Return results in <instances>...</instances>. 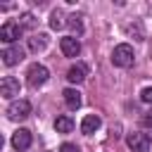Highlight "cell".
I'll list each match as a JSON object with an SVG mask.
<instances>
[{
    "mask_svg": "<svg viewBox=\"0 0 152 152\" xmlns=\"http://www.w3.org/2000/svg\"><path fill=\"white\" fill-rule=\"evenodd\" d=\"M48 78H50V71H48V66H43V64H31L28 71H26V81H28L31 88L43 86Z\"/></svg>",
    "mask_w": 152,
    "mask_h": 152,
    "instance_id": "obj_2",
    "label": "cell"
},
{
    "mask_svg": "<svg viewBox=\"0 0 152 152\" xmlns=\"http://www.w3.org/2000/svg\"><path fill=\"white\" fill-rule=\"evenodd\" d=\"M62 26H64V14H62L59 10H55V12L50 14V28L57 31V28H62Z\"/></svg>",
    "mask_w": 152,
    "mask_h": 152,
    "instance_id": "obj_15",
    "label": "cell"
},
{
    "mask_svg": "<svg viewBox=\"0 0 152 152\" xmlns=\"http://www.w3.org/2000/svg\"><path fill=\"white\" fill-rule=\"evenodd\" d=\"M83 78H86V66L83 64L69 66V71H66V81L69 83H83Z\"/></svg>",
    "mask_w": 152,
    "mask_h": 152,
    "instance_id": "obj_12",
    "label": "cell"
},
{
    "mask_svg": "<svg viewBox=\"0 0 152 152\" xmlns=\"http://www.w3.org/2000/svg\"><path fill=\"white\" fill-rule=\"evenodd\" d=\"M140 121H142V126H145V128H152V112L142 114V119H140Z\"/></svg>",
    "mask_w": 152,
    "mask_h": 152,
    "instance_id": "obj_20",
    "label": "cell"
},
{
    "mask_svg": "<svg viewBox=\"0 0 152 152\" xmlns=\"http://www.w3.org/2000/svg\"><path fill=\"white\" fill-rule=\"evenodd\" d=\"M133 59H135V55H133V48H131L128 43L116 45V48H114V52H112V64H114V66L128 69V66L133 64Z\"/></svg>",
    "mask_w": 152,
    "mask_h": 152,
    "instance_id": "obj_1",
    "label": "cell"
},
{
    "mask_svg": "<svg viewBox=\"0 0 152 152\" xmlns=\"http://www.w3.org/2000/svg\"><path fill=\"white\" fill-rule=\"evenodd\" d=\"M0 57H2V64L5 66H14V64H19L24 59V50L19 45H12V48H5Z\"/></svg>",
    "mask_w": 152,
    "mask_h": 152,
    "instance_id": "obj_8",
    "label": "cell"
},
{
    "mask_svg": "<svg viewBox=\"0 0 152 152\" xmlns=\"http://www.w3.org/2000/svg\"><path fill=\"white\" fill-rule=\"evenodd\" d=\"M19 24H21V28H24V26H28V28H31L36 21H33V17H31V14H21V21H19Z\"/></svg>",
    "mask_w": 152,
    "mask_h": 152,
    "instance_id": "obj_19",
    "label": "cell"
},
{
    "mask_svg": "<svg viewBox=\"0 0 152 152\" xmlns=\"http://www.w3.org/2000/svg\"><path fill=\"white\" fill-rule=\"evenodd\" d=\"M31 114V102L28 100H14L10 107H7V116L12 119V121H21V119H26Z\"/></svg>",
    "mask_w": 152,
    "mask_h": 152,
    "instance_id": "obj_4",
    "label": "cell"
},
{
    "mask_svg": "<svg viewBox=\"0 0 152 152\" xmlns=\"http://www.w3.org/2000/svg\"><path fill=\"white\" fill-rule=\"evenodd\" d=\"M59 50H62L64 57H78L81 43H78V38H74V36H64V38L59 40Z\"/></svg>",
    "mask_w": 152,
    "mask_h": 152,
    "instance_id": "obj_7",
    "label": "cell"
},
{
    "mask_svg": "<svg viewBox=\"0 0 152 152\" xmlns=\"http://www.w3.org/2000/svg\"><path fill=\"white\" fill-rule=\"evenodd\" d=\"M62 95H64V104H66L69 109H78V107H81V93H78L76 88H66Z\"/></svg>",
    "mask_w": 152,
    "mask_h": 152,
    "instance_id": "obj_11",
    "label": "cell"
},
{
    "mask_svg": "<svg viewBox=\"0 0 152 152\" xmlns=\"http://www.w3.org/2000/svg\"><path fill=\"white\" fill-rule=\"evenodd\" d=\"M100 126H102V119H100L97 114H86V116H83V121H81V133L93 135Z\"/></svg>",
    "mask_w": 152,
    "mask_h": 152,
    "instance_id": "obj_10",
    "label": "cell"
},
{
    "mask_svg": "<svg viewBox=\"0 0 152 152\" xmlns=\"http://www.w3.org/2000/svg\"><path fill=\"white\" fill-rule=\"evenodd\" d=\"M140 100H142L145 104H152V88H142V93H140Z\"/></svg>",
    "mask_w": 152,
    "mask_h": 152,
    "instance_id": "obj_18",
    "label": "cell"
},
{
    "mask_svg": "<svg viewBox=\"0 0 152 152\" xmlns=\"http://www.w3.org/2000/svg\"><path fill=\"white\" fill-rule=\"evenodd\" d=\"M59 152H81V147L74 145V142H62L59 145Z\"/></svg>",
    "mask_w": 152,
    "mask_h": 152,
    "instance_id": "obj_17",
    "label": "cell"
},
{
    "mask_svg": "<svg viewBox=\"0 0 152 152\" xmlns=\"http://www.w3.org/2000/svg\"><path fill=\"white\" fill-rule=\"evenodd\" d=\"M126 142H128V147L133 150V152H150V135L147 133H140V131H135V133H128L126 135Z\"/></svg>",
    "mask_w": 152,
    "mask_h": 152,
    "instance_id": "obj_3",
    "label": "cell"
},
{
    "mask_svg": "<svg viewBox=\"0 0 152 152\" xmlns=\"http://www.w3.org/2000/svg\"><path fill=\"white\" fill-rule=\"evenodd\" d=\"M31 131H26V128H19V131H14L12 133V147L17 150V152H24V150H28L31 147Z\"/></svg>",
    "mask_w": 152,
    "mask_h": 152,
    "instance_id": "obj_6",
    "label": "cell"
},
{
    "mask_svg": "<svg viewBox=\"0 0 152 152\" xmlns=\"http://www.w3.org/2000/svg\"><path fill=\"white\" fill-rule=\"evenodd\" d=\"M0 95L7 97V100L17 97V95H19V81H17L14 76H5V78L0 81Z\"/></svg>",
    "mask_w": 152,
    "mask_h": 152,
    "instance_id": "obj_9",
    "label": "cell"
},
{
    "mask_svg": "<svg viewBox=\"0 0 152 152\" xmlns=\"http://www.w3.org/2000/svg\"><path fill=\"white\" fill-rule=\"evenodd\" d=\"M69 26H71V31H76V36H81L83 33V21H81V17H69Z\"/></svg>",
    "mask_w": 152,
    "mask_h": 152,
    "instance_id": "obj_16",
    "label": "cell"
},
{
    "mask_svg": "<svg viewBox=\"0 0 152 152\" xmlns=\"http://www.w3.org/2000/svg\"><path fill=\"white\" fill-rule=\"evenodd\" d=\"M45 45H48V36L45 33H33L28 38V50L31 52H40V50H45Z\"/></svg>",
    "mask_w": 152,
    "mask_h": 152,
    "instance_id": "obj_13",
    "label": "cell"
},
{
    "mask_svg": "<svg viewBox=\"0 0 152 152\" xmlns=\"http://www.w3.org/2000/svg\"><path fill=\"white\" fill-rule=\"evenodd\" d=\"M19 36H21V24L5 21L0 26V40L2 43H14V40H19Z\"/></svg>",
    "mask_w": 152,
    "mask_h": 152,
    "instance_id": "obj_5",
    "label": "cell"
},
{
    "mask_svg": "<svg viewBox=\"0 0 152 152\" xmlns=\"http://www.w3.org/2000/svg\"><path fill=\"white\" fill-rule=\"evenodd\" d=\"M55 128H57V133H71L74 119H71L69 114H59V116L55 119Z\"/></svg>",
    "mask_w": 152,
    "mask_h": 152,
    "instance_id": "obj_14",
    "label": "cell"
}]
</instances>
